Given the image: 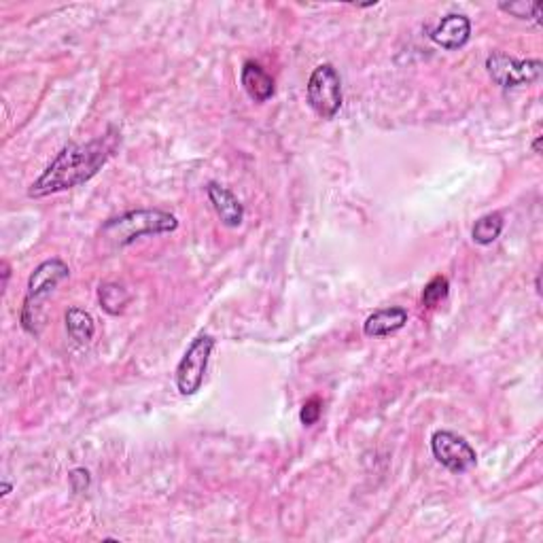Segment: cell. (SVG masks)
Returning a JSON list of instances; mask_svg holds the SVG:
<instances>
[{
	"label": "cell",
	"mask_w": 543,
	"mask_h": 543,
	"mask_svg": "<svg viewBox=\"0 0 543 543\" xmlns=\"http://www.w3.org/2000/svg\"><path fill=\"white\" fill-rule=\"evenodd\" d=\"M486 70L499 87L512 90V87L537 84L541 79L543 64L539 60H516L507 53L494 51L486 58Z\"/></svg>",
	"instance_id": "obj_6"
},
{
	"label": "cell",
	"mask_w": 543,
	"mask_h": 543,
	"mask_svg": "<svg viewBox=\"0 0 543 543\" xmlns=\"http://www.w3.org/2000/svg\"><path fill=\"white\" fill-rule=\"evenodd\" d=\"M501 11L510 13L512 17L518 20H533L539 23L541 22V3H527V0H513V3H501Z\"/></svg>",
	"instance_id": "obj_15"
},
{
	"label": "cell",
	"mask_w": 543,
	"mask_h": 543,
	"mask_svg": "<svg viewBox=\"0 0 543 543\" xmlns=\"http://www.w3.org/2000/svg\"><path fill=\"white\" fill-rule=\"evenodd\" d=\"M448 293H450V282H448L446 276H435V279H431L427 282V287H424L423 306L433 308V306H438L441 299L448 298Z\"/></svg>",
	"instance_id": "obj_16"
},
{
	"label": "cell",
	"mask_w": 543,
	"mask_h": 543,
	"mask_svg": "<svg viewBox=\"0 0 543 543\" xmlns=\"http://www.w3.org/2000/svg\"><path fill=\"white\" fill-rule=\"evenodd\" d=\"M212 348H215V338L209 334H200L191 344L187 346L185 355L181 357L176 365V388L182 397H191L204 385L206 369H209Z\"/></svg>",
	"instance_id": "obj_4"
},
{
	"label": "cell",
	"mask_w": 543,
	"mask_h": 543,
	"mask_svg": "<svg viewBox=\"0 0 543 543\" xmlns=\"http://www.w3.org/2000/svg\"><path fill=\"white\" fill-rule=\"evenodd\" d=\"M11 488H13V486H11L9 482H3V497H7V494L11 493Z\"/></svg>",
	"instance_id": "obj_19"
},
{
	"label": "cell",
	"mask_w": 543,
	"mask_h": 543,
	"mask_svg": "<svg viewBox=\"0 0 543 543\" xmlns=\"http://www.w3.org/2000/svg\"><path fill=\"white\" fill-rule=\"evenodd\" d=\"M120 143V129L111 126L102 136L90 140V143L67 145L45 168V173L32 182L28 189V196L34 200L47 198L92 181L102 170L104 164L113 157Z\"/></svg>",
	"instance_id": "obj_1"
},
{
	"label": "cell",
	"mask_w": 543,
	"mask_h": 543,
	"mask_svg": "<svg viewBox=\"0 0 543 543\" xmlns=\"http://www.w3.org/2000/svg\"><path fill=\"white\" fill-rule=\"evenodd\" d=\"M240 84L255 102H268L274 96V79L257 62H245L240 73Z\"/></svg>",
	"instance_id": "obj_11"
},
{
	"label": "cell",
	"mask_w": 543,
	"mask_h": 543,
	"mask_svg": "<svg viewBox=\"0 0 543 543\" xmlns=\"http://www.w3.org/2000/svg\"><path fill=\"white\" fill-rule=\"evenodd\" d=\"M179 227V219L166 210L156 209H140L129 210L126 215L109 219L102 226L104 240H109L115 246H129L132 242L145 236L170 234Z\"/></svg>",
	"instance_id": "obj_2"
},
{
	"label": "cell",
	"mask_w": 543,
	"mask_h": 543,
	"mask_svg": "<svg viewBox=\"0 0 543 543\" xmlns=\"http://www.w3.org/2000/svg\"><path fill=\"white\" fill-rule=\"evenodd\" d=\"M68 276L70 268L62 259H47V262L37 265V270L32 272L31 279H28V291L22 308V327L28 334L39 335L40 306Z\"/></svg>",
	"instance_id": "obj_3"
},
{
	"label": "cell",
	"mask_w": 543,
	"mask_h": 543,
	"mask_svg": "<svg viewBox=\"0 0 543 543\" xmlns=\"http://www.w3.org/2000/svg\"><path fill=\"white\" fill-rule=\"evenodd\" d=\"M503 226L505 221L501 212H488V215H484L476 221L474 229H471V238H474L477 245L488 246L499 238L501 232H503Z\"/></svg>",
	"instance_id": "obj_13"
},
{
	"label": "cell",
	"mask_w": 543,
	"mask_h": 543,
	"mask_svg": "<svg viewBox=\"0 0 543 543\" xmlns=\"http://www.w3.org/2000/svg\"><path fill=\"white\" fill-rule=\"evenodd\" d=\"M533 151L539 153L541 151V136H537V140L533 143Z\"/></svg>",
	"instance_id": "obj_20"
},
{
	"label": "cell",
	"mask_w": 543,
	"mask_h": 543,
	"mask_svg": "<svg viewBox=\"0 0 543 543\" xmlns=\"http://www.w3.org/2000/svg\"><path fill=\"white\" fill-rule=\"evenodd\" d=\"M471 39V22L467 15L463 13H450L441 17L438 26L431 31V40L435 45H440L441 49L454 51L460 49L469 43Z\"/></svg>",
	"instance_id": "obj_8"
},
{
	"label": "cell",
	"mask_w": 543,
	"mask_h": 543,
	"mask_svg": "<svg viewBox=\"0 0 543 543\" xmlns=\"http://www.w3.org/2000/svg\"><path fill=\"white\" fill-rule=\"evenodd\" d=\"M321 414H323L321 399L312 397L302 405V412H299V421H302V424H306V427H312V424H315L318 418H321Z\"/></svg>",
	"instance_id": "obj_17"
},
{
	"label": "cell",
	"mask_w": 543,
	"mask_h": 543,
	"mask_svg": "<svg viewBox=\"0 0 543 543\" xmlns=\"http://www.w3.org/2000/svg\"><path fill=\"white\" fill-rule=\"evenodd\" d=\"M535 289H537V293L541 295V279H539V276H537V279H535Z\"/></svg>",
	"instance_id": "obj_21"
},
{
	"label": "cell",
	"mask_w": 543,
	"mask_h": 543,
	"mask_svg": "<svg viewBox=\"0 0 543 543\" xmlns=\"http://www.w3.org/2000/svg\"><path fill=\"white\" fill-rule=\"evenodd\" d=\"M206 196H209L212 209L219 215L223 226H242V221H245V206H242L240 200L236 198L227 187L219 185V182H209V185H206Z\"/></svg>",
	"instance_id": "obj_9"
},
{
	"label": "cell",
	"mask_w": 543,
	"mask_h": 543,
	"mask_svg": "<svg viewBox=\"0 0 543 543\" xmlns=\"http://www.w3.org/2000/svg\"><path fill=\"white\" fill-rule=\"evenodd\" d=\"M407 323V310L401 306H388V308L376 310L363 323V334L368 338H385V335L397 334Z\"/></svg>",
	"instance_id": "obj_10"
},
{
	"label": "cell",
	"mask_w": 543,
	"mask_h": 543,
	"mask_svg": "<svg viewBox=\"0 0 543 543\" xmlns=\"http://www.w3.org/2000/svg\"><path fill=\"white\" fill-rule=\"evenodd\" d=\"M64 321H67L68 335L76 342V344L85 346L93 340V334H96V323H93V316L90 315V312L73 306V308L67 310Z\"/></svg>",
	"instance_id": "obj_12"
},
{
	"label": "cell",
	"mask_w": 543,
	"mask_h": 543,
	"mask_svg": "<svg viewBox=\"0 0 543 543\" xmlns=\"http://www.w3.org/2000/svg\"><path fill=\"white\" fill-rule=\"evenodd\" d=\"M68 480H70V486H73L75 493H85L87 488H90L92 477H90V471L84 469V467H79V469L70 471Z\"/></svg>",
	"instance_id": "obj_18"
},
{
	"label": "cell",
	"mask_w": 543,
	"mask_h": 543,
	"mask_svg": "<svg viewBox=\"0 0 543 543\" xmlns=\"http://www.w3.org/2000/svg\"><path fill=\"white\" fill-rule=\"evenodd\" d=\"M98 299H100V306H102L104 312L117 316L126 310V306L129 302V293L121 285H115V282H104V285H100V289H98Z\"/></svg>",
	"instance_id": "obj_14"
},
{
	"label": "cell",
	"mask_w": 543,
	"mask_h": 543,
	"mask_svg": "<svg viewBox=\"0 0 543 543\" xmlns=\"http://www.w3.org/2000/svg\"><path fill=\"white\" fill-rule=\"evenodd\" d=\"M431 452L441 467L452 471V474H465L477 465L474 446L452 431H435L431 435Z\"/></svg>",
	"instance_id": "obj_7"
},
{
	"label": "cell",
	"mask_w": 543,
	"mask_h": 543,
	"mask_svg": "<svg viewBox=\"0 0 543 543\" xmlns=\"http://www.w3.org/2000/svg\"><path fill=\"white\" fill-rule=\"evenodd\" d=\"M306 98H308L310 109L323 120H334L340 113L342 79L332 64H321L312 70L308 85H306Z\"/></svg>",
	"instance_id": "obj_5"
}]
</instances>
